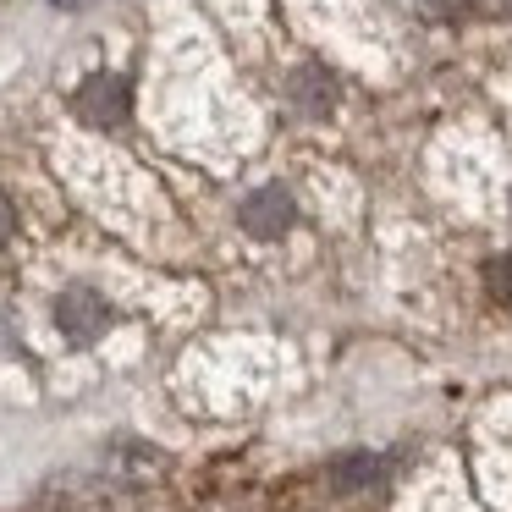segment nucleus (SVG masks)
Returning a JSON list of instances; mask_svg holds the SVG:
<instances>
[{"label":"nucleus","instance_id":"nucleus-3","mask_svg":"<svg viewBox=\"0 0 512 512\" xmlns=\"http://www.w3.org/2000/svg\"><path fill=\"white\" fill-rule=\"evenodd\" d=\"M292 193L287 188H259L254 199L243 204V226L254 237H281V232H292Z\"/></svg>","mask_w":512,"mask_h":512},{"label":"nucleus","instance_id":"nucleus-9","mask_svg":"<svg viewBox=\"0 0 512 512\" xmlns=\"http://www.w3.org/2000/svg\"><path fill=\"white\" fill-rule=\"evenodd\" d=\"M50 6H89V0H50Z\"/></svg>","mask_w":512,"mask_h":512},{"label":"nucleus","instance_id":"nucleus-8","mask_svg":"<svg viewBox=\"0 0 512 512\" xmlns=\"http://www.w3.org/2000/svg\"><path fill=\"white\" fill-rule=\"evenodd\" d=\"M424 6H430V12H452V0H424Z\"/></svg>","mask_w":512,"mask_h":512},{"label":"nucleus","instance_id":"nucleus-5","mask_svg":"<svg viewBox=\"0 0 512 512\" xmlns=\"http://www.w3.org/2000/svg\"><path fill=\"white\" fill-rule=\"evenodd\" d=\"M320 83H325V78H320V72H303V78H298V83H292V94H298V100H303V105H309V111H325V105H331V100H336V89H320Z\"/></svg>","mask_w":512,"mask_h":512},{"label":"nucleus","instance_id":"nucleus-4","mask_svg":"<svg viewBox=\"0 0 512 512\" xmlns=\"http://www.w3.org/2000/svg\"><path fill=\"white\" fill-rule=\"evenodd\" d=\"M375 474H380V463H375V457H364V452H358V457H342V463H336V485H342V490L369 485Z\"/></svg>","mask_w":512,"mask_h":512},{"label":"nucleus","instance_id":"nucleus-2","mask_svg":"<svg viewBox=\"0 0 512 512\" xmlns=\"http://www.w3.org/2000/svg\"><path fill=\"white\" fill-rule=\"evenodd\" d=\"M78 116L89 127H122L127 122V83L111 78V72H100V78H89L78 89Z\"/></svg>","mask_w":512,"mask_h":512},{"label":"nucleus","instance_id":"nucleus-7","mask_svg":"<svg viewBox=\"0 0 512 512\" xmlns=\"http://www.w3.org/2000/svg\"><path fill=\"white\" fill-rule=\"evenodd\" d=\"M12 226H17V210H12V199H6V193H0V243H6V237H12Z\"/></svg>","mask_w":512,"mask_h":512},{"label":"nucleus","instance_id":"nucleus-1","mask_svg":"<svg viewBox=\"0 0 512 512\" xmlns=\"http://www.w3.org/2000/svg\"><path fill=\"white\" fill-rule=\"evenodd\" d=\"M56 325H61L67 342L89 347V342H100L105 325H111V303H105L94 287H67L56 298Z\"/></svg>","mask_w":512,"mask_h":512},{"label":"nucleus","instance_id":"nucleus-6","mask_svg":"<svg viewBox=\"0 0 512 512\" xmlns=\"http://www.w3.org/2000/svg\"><path fill=\"white\" fill-rule=\"evenodd\" d=\"M490 292H496L501 303H512V254H501V259H490Z\"/></svg>","mask_w":512,"mask_h":512}]
</instances>
